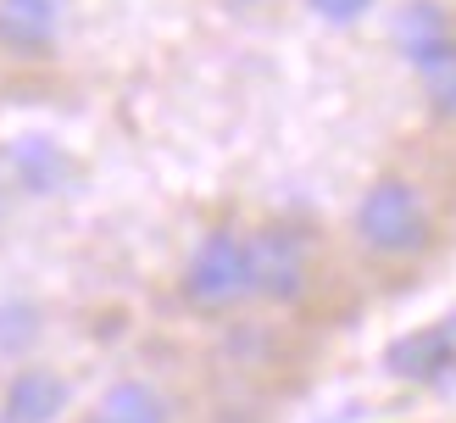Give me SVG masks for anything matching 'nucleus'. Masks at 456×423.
Wrapping results in <instances>:
<instances>
[{"label":"nucleus","mask_w":456,"mask_h":423,"mask_svg":"<svg viewBox=\"0 0 456 423\" xmlns=\"http://www.w3.org/2000/svg\"><path fill=\"white\" fill-rule=\"evenodd\" d=\"M451 245V195L418 162H384L356 190L346 223H339V251L351 273L368 284H412L440 262Z\"/></svg>","instance_id":"obj_1"},{"label":"nucleus","mask_w":456,"mask_h":423,"mask_svg":"<svg viewBox=\"0 0 456 423\" xmlns=\"http://www.w3.org/2000/svg\"><path fill=\"white\" fill-rule=\"evenodd\" d=\"M250 262H256V318L317 323L351 279L339 234H323L312 217L262 212L250 217Z\"/></svg>","instance_id":"obj_2"},{"label":"nucleus","mask_w":456,"mask_h":423,"mask_svg":"<svg viewBox=\"0 0 456 423\" xmlns=\"http://www.w3.org/2000/svg\"><path fill=\"white\" fill-rule=\"evenodd\" d=\"M173 306L200 329H234L256 318V262H250V212L223 207L195 223L173 262Z\"/></svg>","instance_id":"obj_3"},{"label":"nucleus","mask_w":456,"mask_h":423,"mask_svg":"<svg viewBox=\"0 0 456 423\" xmlns=\"http://www.w3.org/2000/svg\"><path fill=\"white\" fill-rule=\"evenodd\" d=\"M390 45L428 128L456 140V0H401L390 12Z\"/></svg>","instance_id":"obj_4"},{"label":"nucleus","mask_w":456,"mask_h":423,"mask_svg":"<svg viewBox=\"0 0 456 423\" xmlns=\"http://www.w3.org/2000/svg\"><path fill=\"white\" fill-rule=\"evenodd\" d=\"M73 423H207V407L178 368L134 362L89 385Z\"/></svg>","instance_id":"obj_5"},{"label":"nucleus","mask_w":456,"mask_h":423,"mask_svg":"<svg viewBox=\"0 0 456 423\" xmlns=\"http://www.w3.org/2000/svg\"><path fill=\"white\" fill-rule=\"evenodd\" d=\"M73 0H0V67L39 73L67 56Z\"/></svg>","instance_id":"obj_6"},{"label":"nucleus","mask_w":456,"mask_h":423,"mask_svg":"<svg viewBox=\"0 0 456 423\" xmlns=\"http://www.w3.org/2000/svg\"><path fill=\"white\" fill-rule=\"evenodd\" d=\"M84 385L51 356H22L0 368V423H73Z\"/></svg>","instance_id":"obj_7"},{"label":"nucleus","mask_w":456,"mask_h":423,"mask_svg":"<svg viewBox=\"0 0 456 423\" xmlns=\"http://www.w3.org/2000/svg\"><path fill=\"white\" fill-rule=\"evenodd\" d=\"M301 6L329 28H356V22H368L379 12V0H301Z\"/></svg>","instance_id":"obj_8"},{"label":"nucleus","mask_w":456,"mask_h":423,"mask_svg":"<svg viewBox=\"0 0 456 423\" xmlns=\"http://www.w3.org/2000/svg\"><path fill=\"white\" fill-rule=\"evenodd\" d=\"M17 212H22V195H17V178H12V167H6V150H0V240L12 234Z\"/></svg>","instance_id":"obj_9"}]
</instances>
